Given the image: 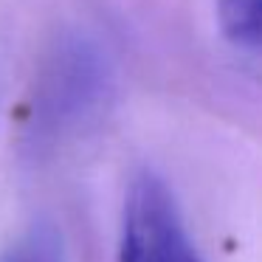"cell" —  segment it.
I'll return each mask as SVG.
<instances>
[{"label": "cell", "mask_w": 262, "mask_h": 262, "mask_svg": "<svg viewBox=\"0 0 262 262\" xmlns=\"http://www.w3.org/2000/svg\"><path fill=\"white\" fill-rule=\"evenodd\" d=\"M214 14L226 40L262 51V0H217Z\"/></svg>", "instance_id": "cell-3"}, {"label": "cell", "mask_w": 262, "mask_h": 262, "mask_svg": "<svg viewBox=\"0 0 262 262\" xmlns=\"http://www.w3.org/2000/svg\"><path fill=\"white\" fill-rule=\"evenodd\" d=\"M0 262H68L65 239L54 223L37 220L14 239L12 248L0 256Z\"/></svg>", "instance_id": "cell-4"}, {"label": "cell", "mask_w": 262, "mask_h": 262, "mask_svg": "<svg viewBox=\"0 0 262 262\" xmlns=\"http://www.w3.org/2000/svg\"><path fill=\"white\" fill-rule=\"evenodd\" d=\"M113 93L116 68L104 42L88 31L62 34L46 54L26 99L23 147L42 155L85 136L107 113Z\"/></svg>", "instance_id": "cell-1"}, {"label": "cell", "mask_w": 262, "mask_h": 262, "mask_svg": "<svg viewBox=\"0 0 262 262\" xmlns=\"http://www.w3.org/2000/svg\"><path fill=\"white\" fill-rule=\"evenodd\" d=\"M119 262H203L172 189L149 169L127 189Z\"/></svg>", "instance_id": "cell-2"}]
</instances>
